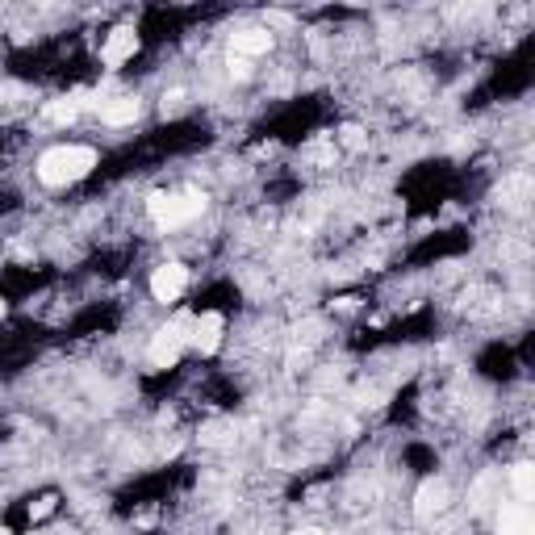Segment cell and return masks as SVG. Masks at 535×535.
Listing matches in <instances>:
<instances>
[{
    "label": "cell",
    "instance_id": "3957f363",
    "mask_svg": "<svg viewBox=\"0 0 535 535\" xmlns=\"http://www.w3.org/2000/svg\"><path fill=\"white\" fill-rule=\"evenodd\" d=\"M189 285H193V276H189V268H184L180 260H164V264H155L151 281H147L151 301H159V306H176V301H180L184 293H189Z\"/></svg>",
    "mask_w": 535,
    "mask_h": 535
},
{
    "label": "cell",
    "instance_id": "ba28073f",
    "mask_svg": "<svg viewBox=\"0 0 535 535\" xmlns=\"http://www.w3.org/2000/svg\"><path fill=\"white\" fill-rule=\"evenodd\" d=\"M97 113L105 126H134L138 113H143V101L122 92V97H97Z\"/></svg>",
    "mask_w": 535,
    "mask_h": 535
},
{
    "label": "cell",
    "instance_id": "4fadbf2b",
    "mask_svg": "<svg viewBox=\"0 0 535 535\" xmlns=\"http://www.w3.org/2000/svg\"><path fill=\"white\" fill-rule=\"evenodd\" d=\"M0 318H5V301H0Z\"/></svg>",
    "mask_w": 535,
    "mask_h": 535
},
{
    "label": "cell",
    "instance_id": "9c48e42d",
    "mask_svg": "<svg viewBox=\"0 0 535 535\" xmlns=\"http://www.w3.org/2000/svg\"><path fill=\"white\" fill-rule=\"evenodd\" d=\"M498 535H535V519L527 502H502L498 506Z\"/></svg>",
    "mask_w": 535,
    "mask_h": 535
},
{
    "label": "cell",
    "instance_id": "5bb4252c",
    "mask_svg": "<svg viewBox=\"0 0 535 535\" xmlns=\"http://www.w3.org/2000/svg\"><path fill=\"white\" fill-rule=\"evenodd\" d=\"M0 535H9V527H0Z\"/></svg>",
    "mask_w": 535,
    "mask_h": 535
},
{
    "label": "cell",
    "instance_id": "8992f818",
    "mask_svg": "<svg viewBox=\"0 0 535 535\" xmlns=\"http://www.w3.org/2000/svg\"><path fill=\"white\" fill-rule=\"evenodd\" d=\"M272 46H276L272 26H243V30L230 34V55H239V59H247V63H255L260 55H268Z\"/></svg>",
    "mask_w": 535,
    "mask_h": 535
},
{
    "label": "cell",
    "instance_id": "7a4b0ae2",
    "mask_svg": "<svg viewBox=\"0 0 535 535\" xmlns=\"http://www.w3.org/2000/svg\"><path fill=\"white\" fill-rule=\"evenodd\" d=\"M147 214L159 230H184L205 214V197L193 189H168V193H151Z\"/></svg>",
    "mask_w": 535,
    "mask_h": 535
},
{
    "label": "cell",
    "instance_id": "30bf717a",
    "mask_svg": "<svg viewBox=\"0 0 535 535\" xmlns=\"http://www.w3.org/2000/svg\"><path fill=\"white\" fill-rule=\"evenodd\" d=\"M506 485H510V502H527V506H531V494H535V477H531V464H527V460L510 464V473H506Z\"/></svg>",
    "mask_w": 535,
    "mask_h": 535
},
{
    "label": "cell",
    "instance_id": "7c38bea8",
    "mask_svg": "<svg viewBox=\"0 0 535 535\" xmlns=\"http://www.w3.org/2000/svg\"><path fill=\"white\" fill-rule=\"evenodd\" d=\"M289 535H327L322 527H297V531H289Z\"/></svg>",
    "mask_w": 535,
    "mask_h": 535
},
{
    "label": "cell",
    "instance_id": "6da1fadb",
    "mask_svg": "<svg viewBox=\"0 0 535 535\" xmlns=\"http://www.w3.org/2000/svg\"><path fill=\"white\" fill-rule=\"evenodd\" d=\"M92 168H97V151L88 143H55L38 155L34 176L46 189H72V184L92 176Z\"/></svg>",
    "mask_w": 535,
    "mask_h": 535
},
{
    "label": "cell",
    "instance_id": "8fae6325",
    "mask_svg": "<svg viewBox=\"0 0 535 535\" xmlns=\"http://www.w3.org/2000/svg\"><path fill=\"white\" fill-rule=\"evenodd\" d=\"M84 105H88L84 97H59V101L46 105L42 113H46V122H51V126H72L80 113H84Z\"/></svg>",
    "mask_w": 535,
    "mask_h": 535
},
{
    "label": "cell",
    "instance_id": "52a82bcc",
    "mask_svg": "<svg viewBox=\"0 0 535 535\" xmlns=\"http://www.w3.org/2000/svg\"><path fill=\"white\" fill-rule=\"evenodd\" d=\"M448 502H452L448 481L427 477L423 485H418V494H414V519L431 523V519H439V515H444V510H448Z\"/></svg>",
    "mask_w": 535,
    "mask_h": 535
},
{
    "label": "cell",
    "instance_id": "277c9868",
    "mask_svg": "<svg viewBox=\"0 0 535 535\" xmlns=\"http://www.w3.org/2000/svg\"><path fill=\"white\" fill-rule=\"evenodd\" d=\"M222 343H226V314L222 310H201L193 314V335H189V347L201 356H214L222 352Z\"/></svg>",
    "mask_w": 535,
    "mask_h": 535
},
{
    "label": "cell",
    "instance_id": "5b68a950",
    "mask_svg": "<svg viewBox=\"0 0 535 535\" xmlns=\"http://www.w3.org/2000/svg\"><path fill=\"white\" fill-rule=\"evenodd\" d=\"M138 55V30L134 26H118L109 30L105 42H101V63L109 67V72H122V67Z\"/></svg>",
    "mask_w": 535,
    "mask_h": 535
}]
</instances>
